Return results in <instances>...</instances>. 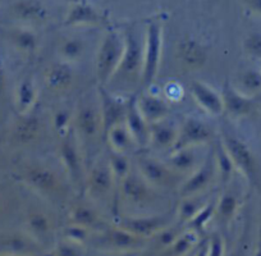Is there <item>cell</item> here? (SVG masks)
Segmentation results:
<instances>
[{"mask_svg": "<svg viewBox=\"0 0 261 256\" xmlns=\"http://www.w3.org/2000/svg\"><path fill=\"white\" fill-rule=\"evenodd\" d=\"M160 200V191L149 185L137 170H132L118 183L117 205L127 209L146 210L155 208Z\"/></svg>", "mask_w": 261, "mask_h": 256, "instance_id": "1", "label": "cell"}, {"mask_svg": "<svg viewBox=\"0 0 261 256\" xmlns=\"http://www.w3.org/2000/svg\"><path fill=\"white\" fill-rule=\"evenodd\" d=\"M118 182L113 175L108 159H101L91 165L86 174L85 194L92 204H117Z\"/></svg>", "mask_w": 261, "mask_h": 256, "instance_id": "2", "label": "cell"}, {"mask_svg": "<svg viewBox=\"0 0 261 256\" xmlns=\"http://www.w3.org/2000/svg\"><path fill=\"white\" fill-rule=\"evenodd\" d=\"M22 182L42 200H62L65 187L60 175L45 164H30L22 170Z\"/></svg>", "mask_w": 261, "mask_h": 256, "instance_id": "3", "label": "cell"}, {"mask_svg": "<svg viewBox=\"0 0 261 256\" xmlns=\"http://www.w3.org/2000/svg\"><path fill=\"white\" fill-rule=\"evenodd\" d=\"M124 39V50L120 60L119 68L114 74L113 80H120L123 84H141L142 68H144V47L145 36H140V32L136 29H127L123 34ZM112 80V81H113Z\"/></svg>", "mask_w": 261, "mask_h": 256, "instance_id": "4", "label": "cell"}, {"mask_svg": "<svg viewBox=\"0 0 261 256\" xmlns=\"http://www.w3.org/2000/svg\"><path fill=\"white\" fill-rule=\"evenodd\" d=\"M59 159L64 169L67 180L76 191L85 192L86 183V164H85L84 149L74 134L73 128L62 136L59 145Z\"/></svg>", "mask_w": 261, "mask_h": 256, "instance_id": "5", "label": "cell"}, {"mask_svg": "<svg viewBox=\"0 0 261 256\" xmlns=\"http://www.w3.org/2000/svg\"><path fill=\"white\" fill-rule=\"evenodd\" d=\"M123 50H124L123 35L110 31L102 37L95 57V73L99 86H107L112 82L113 77L119 68Z\"/></svg>", "mask_w": 261, "mask_h": 256, "instance_id": "6", "label": "cell"}, {"mask_svg": "<svg viewBox=\"0 0 261 256\" xmlns=\"http://www.w3.org/2000/svg\"><path fill=\"white\" fill-rule=\"evenodd\" d=\"M137 173L158 191L177 190L182 185L185 178L173 172L164 159L147 154H141L135 160Z\"/></svg>", "mask_w": 261, "mask_h": 256, "instance_id": "7", "label": "cell"}, {"mask_svg": "<svg viewBox=\"0 0 261 256\" xmlns=\"http://www.w3.org/2000/svg\"><path fill=\"white\" fill-rule=\"evenodd\" d=\"M163 57V27L152 21L147 24L145 32L144 68H142L141 85L149 89L156 80Z\"/></svg>", "mask_w": 261, "mask_h": 256, "instance_id": "8", "label": "cell"}, {"mask_svg": "<svg viewBox=\"0 0 261 256\" xmlns=\"http://www.w3.org/2000/svg\"><path fill=\"white\" fill-rule=\"evenodd\" d=\"M73 131L80 144H95L100 136H104L99 105L84 103L73 113Z\"/></svg>", "mask_w": 261, "mask_h": 256, "instance_id": "9", "label": "cell"}, {"mask_svg": "<svg viewBox=\"0 0 261 256\" xmlns=\"http://www.w3.org/2000/svg\"><path fill=\"white\" fill-rule=\"evenodd\" d=\"M220 141L232 159L236 170H238L247 180V182H255L256 174H257V164H256V158L250 146L240 137L230 134H225Z\"/></svg>", "mask_w": 261, "mask_h": 256, "instance_id": "10", "label": "cell"}, {"mask_svg": "<svg viewBox=\"0 0 261 256\" xmlns=\"http://www.w3.org/2000/svg\"><path fill=\"white\" fill-rule=\"evenodd\" d=\"M173 215L170 213H152L144 215H125L120 218L118 225L137 237H152L164 228L169 227Z\"/></svg>", "mask_w": 261, "mask_h": 256, "instance_id": "11", "label": "cell"}, {"mask_svg": "<svg viewBox=\"0 0 261 256\" xmlns=\"http://www.w3.org/2000/svg\"><path fill=\"white\" fill-rule=\"evenodd\" d=\"M215 180H218V174L217 168H215L214 154L212 150L209 151L205 162L192 174L183 180L182 185L178 188V194L180 197L206 194Z\"/></svg>", "mask_w": 261, "mask_h": 256, "instance_id": "12", "label": "cell"}, {"mask_svg": "<svg viewBox=\"0 0 261 256\" xmlns=\"http://www.w3.org/2000/svg\"><path fill=\"white\" fill-rule=\"evenodd\" d=\"M213 130L206 122L196 117H187L178 127V137L174 149L206 146L213 141Z\"/></svg>", "mask_w": 261, "mask_h": 256, "instance_id": "13", "label": "cell"}, {"mask_svg": "<svg viewBox=\"0 0 261 256\" xmlns=\"http://www.w3.org/2000/svg\"><path fill=\"white\" fill-rule=\"evenodd\" d=\"M206 146H192L182 147V149H174L165 157L164 162L168 167L179 174L180 177L186 178L192 174L202 163L205 162L209 151L202 152V149Z\"/></svg>", "mask_w": 261, "mask_h": 256, "instance_id": "14", "label": "cell"}, {"mask_svg": "<svg viewBox=\"0 0 261 256\" xmlns=\"http://www.w3.org/2000/svg\"><path fill=\"white\" fill-rule=\"evenodd\" d=\"M124 124L128 128L130 136L134 139L137 147H149L150 139V124L142 117L136 103V95L130 96L125 101Z\"/></svg>", "mask_w": 261, "mask_h": 256, "instance_id": "15", "label": "cell"}, {"mask_svg": "<svg viewBox=\"0 0 261 256\" xmlns=\"http://www.w3.org/2000/svg\"><path fill=\"white\" fill-rule=\"evenodd\" d=\"M27 233L39 243L40 246H45L53 240L54 233V220H53L50 213L42 208H32L27 212L26 219Z\"/></svg>", "mask_w": 261, "mask_h": 256, "instance_id": "16", "label": "cell"}, {"mask_svg": "<svg viewBox=\"0 0 261 256\" xmlns=\"http://www.w3.org/2000/svg\"><path fill=\"white\" fill-rule=\"evenodd\" d=\"M97 97H99L97 105H99L102 130H104L105 135V132L110 130L113 125L124 120L125 103H122L119 99H117L107 89V86H99V89H97Z\"/></svg>", "mask_w": 261, "mask_h": 256, "instance_id": "17", "label": "cell"}, {"mask_svg": "<svg viewBox=\"0 0 261 256\" xmlns=\"http://www.w3.org/2000/svg\"><path fill=\"white\" fill-rule=\"evenodd\" d=\"M42 131L41 119L34 112L19 115L11 130V141L18 146L32 144L40 137Z\"/></svg>", "mask_w": 261, "mask_h": 256, "instance_id": "18", "label": "cell"}, {"mask_svg": "<svg viewBox=\"0 0 261 256\" xmlns=\"http://www.w3.org/2000/svg\"><path fill=\"white\" fill-rule=\"evenodd\" d=\"M191 95L196 104L212 117H219L224 113L222 95L205 82L193 80L190 84Z\"/></svg>", "mask_w": 261, "mask_h": 256, "instance_id": "19", "label": "cell"}, {"mask_svg": "<svg viewBox=\"0 0 261 256\" xmlns=\"http://www.w3.org/2000/svg\"><path fill=\"white\" fill-rule=\"evenodd\" d=\"M41 248L29 233H12L0 237V255H42Z\"/></svg>", "mask_w": 261, "mask_h": 256, "instance_id": "20", "label": "cell"}, {"mask_svg": "<svg viewBox=\"0 0 261 256\" xmlns=\"http://www.w3.org/2000/svg\"><path fill=\"white\" fill-rule=\"evenodd\" d=\"M178 127L179 125L168 120V118L150 124L149 147L155 151H172L177 142Z\"/></svg>", "mask_w": 261, "mask_h": 256, "instance_id": "21", "label": "cell"}, {"mask_svg": "<svg viewBox=\"0 0 261 256\" xmlns=\"http://www.w3.org/2000/svg\"><path fill=\"white\" fill-rule=\"evenodd\" d=\"M220 95L223 99L224 113L229 114L232 118H243L252 112L255 105L253 97L241 94L229 81H225Z\"/></svg>", "mask_w": 261, "mask_h": 256, "instance_id": "22", "label": "cell"}, {"mask_svg": "<svg viewBox=\"0 0 261 256\" xmlns=\"http://www.w3.org/2000/svg\"><path fill=\"white\" fill-rule=\"evenodd\" d=\"M136 103L142 117L149 124L165 119L169 115L170 109L167 100L151 92H142L136 95Z\"/></svg>", "mask_w": 261, "mask_h": 256, "instance_id": "23", "label": "cell"}, {"mask_svg": "<svg viewBox=\"0 0 261 256\" xmlns=\"http://www.w3.org/2000/svg\"><path fill=\"white\" fill-rule=\"evenodd\" d=\"M177 59L183 68L197 71L206 64L207 53L200 42L185 40L177 46Z\"/></svg>", "mask_w": 261, "mask_h": 256, "instance_id": "24", "label": "cell"}, {"mask_svg": "<svg viewBox=\"0 0 261 256\" xmlns=\"http://www.w3.org/2000/svg\"><path fill=\"white\" fill-rule=\"evenodd\" d=\"M45 85L53 92L68 91L74 82V72L71 64L64 62L53 63L45 73Z\"/></svg>", "mask_w": 261, "mask_h": 256, "instance_id": "25", "label": "cell"}, {"mask_svg": "<svg viewBox=\"0 0 261 256\" xmlns=\"http://www.w3.org/2000/svg\"><path fill=\"white\" fill-rule=\"evenodd\" d=\"M12 16L22 22H44L49 18L46 6L40 0H18L11 7Z\"/></svg>", "mask_w": 261, "mask_h": 256, "instance_id": "26", "label": "cell"}, {"mask_svg": "<svg viewBox=\"0 0 261 256\" xmlns=\"http://www.w3.org/2000/svg\"><path fill=\"white\" fill-rule=\"evenodd\" d=\"M37 87L31 76L23 77L14 91V105L19 115L32 112L37 101Z\"/></svg>", "mask_w": 261, "mask_h": 256, "instance_id": "27", "label": "cell"}, {"mask_svg": "<svg viewBox=\"0 0 261 256\" xmlns=\"http://www.w3.org/2000/svg\"><path fill=\"white\" fill-rule=\"evenodd\" d=\"M104 140L110 151L119 152V154H128L132 147L136 146L128 128L125 127L124 120L108 130L104 135Z\"/></svg>", "mask_w": 261, "mask_h": 256, "instance_id": "28", "label": "cell"}, {"mask_svg": "<svg viewBox=\"0 0 261 256\" xmlns=\"http://www.w3.org/2000/svg\"><path fill=\"white\" fill-rule=\"evenodd\" d=\"M101 21L99 13L89 4H76L71 8L65 18V26L68 27H84L94 26Z\"/></svg>", "mask_w": 261, "mask_h": 256, "instance_id": "29", "label": "cell"}, {"mask_svg": "<svg viewBox=\"0 0 261 256\" xmlns=\"http://www.w3.org/2000/svg\"><path fill=\"white\" fill-rule=\"evenodd\" d=\"M144 238L137 237L134 233L123 229L122 227H115L107 231L104 235V242L117 250H134L139 245H141Z\"/></svg>", "mask_w": 261, "mask_h": 256, "instance_id": "30", "label": "cell"}, {"mask_svg": "<svg viewBox=\"0 0 261 256\" xmlns=\"http://www.w3.org/2000/svg\"><path fill=\"white\" fill-rule=\"evenodd\" d=\"M209 201L210 200L207 199L206 194L180 197L179 204H178L177 209H175V218L179 220V223L187 224Z\"/></svg>", "mask_w": 261, "mask_h": 256, "instance_id": "31", "label": "cell"}, {"mask_svg": "<svg viewBox=\"0 0 261 256\" xmlns=\"http://www.w3.org/2000/svg\"><path fill=\"white\" fill-rule=\"evenodd\" d=\"M86 52V44L81 37H68L64 39L58 46L60 62L68 63L71 66L81 62Z\"/></svg>", "mask_w": 261, "mask_h": 256, "instance_id": "32", "label": "cell"}, {"mask_svg": "<svg viewBox=\"0 0 261 256\" xmlns=\"http://www.w3.org/2000/svg\"><path fill=\"white\" fill-rule=\"evenodd\" d=\"M69 218H71V223L87 228V229H91L100 224V215L97 210L86 202L74 204L69 210Z\"/></svg>", "mask_w": 261, "mask_h": 256, "instance_id": "33", "label": "cell"}, {"mask_svg": "<svg viewBox=\"0 0 261 256\" xmlns=\"http://www.w3.org/2000/svg\"><path fill=\"white\" fill-rule=\"evenodd\" d=\"M11 44L14 49L24 55H32L37 52L40 46V41L37 35L34 31L27 29L14 30L9 35Z\"/></svg>", "mask_w": 261, "mask_h": 256, "instance_id": "34", "label": "cell"}, {"mask_svg": "<svg viewBox=\"0 0 261 256\" xmlns=\"http://www.w3.org/2000/svg\"><path fill=\"white\" fill-rule=\"evenodd\" d=\"M233 86L245 96L255 97L261 92V71L246 69L237 76Z\"/></svg>", "mask_w": 261, "mask_h": 256, "instance_id": "35", "label": "cell"}, {"mask_svg": "<svg viewBox=\"0 0 261 256\" xmlns=\"http://www.w3.org/2000/svg\"><path fill=\"white\" fill-rule=\"evenodd\" d=\"M213 154H214V162H215V168H217V174L218 180L223 183V185H228L232 180L233 174L236 172V167L233 164L232 159L228 155L227 150L223 146L222 141L218 142V145L215 146V149L213 150Z\"/></svg>", "mask_w": 261, "mask_h": 256, "instance_id": "36", "label": "cell"}, {"mask_svg": "<svg viewBox=\"0 0 261 256\" xmlns=\"http://www.w3.org/2000/svg\"><path fill=\"white\" fill-rule=\"evenodd\" d=\"M240 208V199L233 191H224L215 202V214L219 218L220 222L228 223L234 218Z\"/></svg>", "mask_w": 261, "mask_h": 256, "instance_id": "37", "label": "cell"}, {"mask_svg": "<svg viewBox=\"0 0 261 256\" xmlns=\"http://www.w3.org/2000/svg\"><path fill=\"white\" fill-rule=\"evenodd\" d=\"M108 163H109V167L112 169L113 175H114L118 183L134 170L132 169V163L128 159L127 154H119V152H114L109 150Z\"/></svg>", "mask_w": 261, "mask_h": 256, "instance_id": "38", "label": "cell"}, {"mask_svg": "<svg viewBox=\"0 0 261 256\" xmlns=\"http://www.w3.org/2000/svg\"><path fill=\"white\" fill-rule=\"evenodd\" d=\"M53 128L60 136H64L73 128V113L67 109H58L51 118Z\"/></svg>", "mask_w": 261, "mask_h": 256, "instance_id": "39", "label": "cell"}, {"mask_svg": "<svg viewBox=\"0 0 261 256\" xmlns=\"http://www.w3.org/2000/svg\"><path fill=\"white\" fill-rule=\"evenodd\" d=\"M215 214V202L209 201L201 210H200L190 222L187 223V227L190 231L193 232H199L200 229L204 228V225L214 217Z\"/></svg>", "mask_w": 261, "mask_h": 256, "instance_id": "40", "label": "cell"}, {"mask_svg": "<svg viewBox=\"0 0 261 256\" xmlns=\"http://www.w3.org/2000/svg\"><path fill=\"white\" fill-rule=\"evenodd\" d=\"M243 50L251 59H261V32H251L243 41Z\"/></svg>", "mask_w": 261, "mask_h": 256, "instance_id": "41", "label": "cell"}, {"mask_svg": "<svg viewBox=\"0 0 261 256\" xmlns=\"http://www.w3.org/2000/svg\"><path fill=\"white\" fill-rule=\"evenodd\" d=\"M183 95V90L177 82H169V84L165 85V89H164V96L167 99L172 100V101H178L180 100Z\"/></svg>", "mask_w": 261, "mask_h": 256, "instance_id": "42", "label": "cell"}, {"mask_svg": "<svg viewBox=\"0 0 261 256\" xmlns=\"http://www.w3.org/2000/svg\"><path fill=\"white\" fill-rule=\"evenodd\" d=\"M57 256H81V251L76 246V242L67 241L58 247Z\"/></svg>", "mask_w": 261, "mask_h": 256, "instance_id": "43", "label": "cell"}, {"mask_svg": "<svg viewBox=\"0 0 261 256\" xmlns=\"http://www.w3.org/2000/svg\"><path fill=\"white\" fill-rule=\"evenodd\" d=\"M6 86H7L6 72H4L3 66H2V63H0V97L3 96L4 91H6Z\"/></svg>", "mask_w": 261, "mask_h": 256, "instance_id": "44", "label": "cell"}, {"mask_svg": "<svg viewBox=\"0 0 261 256\" xmlns=\"http://www.w3.org/2000/svg\"><path fill=\"white\" fill-rule=\"evenodd\" d=\"M6 204H7V197L6 195L0 191V214L4 212V209H6Z\"/></svg>", "mask_w": 261, "mask_h": 256, "instance_id": "45", "label": "cell"}, {"mask_svg": "<svg viewBox=\"0 0 261 256\" xmlns=\"http://www.w3.org/2000/svg\"><path fill=\"white\" fill-rule=\"evenodd\" d=\"M250 6L256 12H260L261 13V0H250Z\"/></svg>", "mask_w": 261, "mask_h": 256, "instance_id": "46", "label": "cell"}, {"mask_svg": "<svg viewBox=\"0 0 261 256\" xmlns=\"http://www.w3.org/2000/svg\"><path fill=\"white\" fill-rule=\"evenodd\" d=\"M0 256H16V255H0ZM30 256H42V255H30Z\"/></svg>", "mask_w": 261, "mask_h": 256, "instance_id": "47", "label": "cell"}]
</instances>
